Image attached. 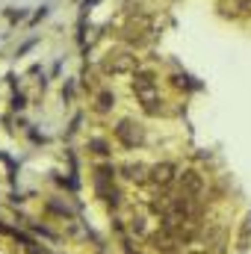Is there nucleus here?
I'll list each match as a JSON object with an SVG mask.
<instances>
[{"label": "nucleus", "instance_id": "5", "mask_svg": "<svg viewBox=\"0 0 251 254\" xmlns=\"http://www.w3.org/2000/svg\"><path fill=\"white\" fill-rule=\"evenodd\" d=\"M136 68V57H130V54H110V60H107V71H113V74H130Z\"/></svg>", "mask_w": 251, "mask_h": 254}, {"label": "nucleus", "instance_id": "4", "mask_svg": "<svg viewBox=\"0 0 251 254\" xmlns=\"http://www.w3.org/2000/svg\"><path fill=\"white\" fill-rule=\"evenodd\" d=\"M178 181H181V192H187V195H195V198H198V195L204 192V178H201L198 172H192V169L181 172Z\"/></svg>", "mask_w": 251, "mask_h": 254}, {"label": "nucleus", "instance_id": "1", "mask_svg": "<svg viewBox=\"0 0 251 254\" xmlns=\"http://www.w3.org/2000/svg\"><path fill=\"white\" fill-rule=\"evenodd\" d=\"M116 139L125 148H136V145L145 142V130H142V125H136V122H119L116 125Z\"/></svg>", "mask_w": 251, "mask_h": 254}, {"label": "nucleus", "instance_id": "8", "mask_svg": "<svg viewBox=\"0 0 251 254\" xmlns=\"http://www.w3.org/2000/svg\"><path fill=\"white\" fill-rule=\"evenodd\" d=\"M89 148H92L95 154H107V142H104V139H92V142H89Z\"/></svg>", "mask_w": 251, "mask_h": 254}, {"label": "nucleus", "instance_id": "7", "mask_svg": "<svg viewBox=\"0 0 251 254\" xmlns=\"http://www.w3.org/2000/svg\"><path fill=\"white\" fill-rule=\"evenodd\" d=\"M98 107H101V113L113 110V107H116V95H110V92H101V95H98Z\"/></svg>", "mask_w": 251, "mask_h": 254}, {"label": "nucleus", "instance_id": "2", "mask_svg": "<svg viewBox=\"0 0 251 254\" xmlns=\"http://www.w3.org/2000/svg\"><path fill=\"white\" fill-rule=\"evenodd\" d=\"M178 166L175 163H157V166H151V172H148V181L154 184V187H172L175 181H178Z\"/></svg>", "mask_w": 251, "mask_h": 254}, {"label": "nucleus", "instance_id": "6", "mask_svg": "<svg viewBox=\"0 0 251 254\" xmlns=\"http://www.w3.org/2000/svg\"><path fill=\"white\" fill-rule=\"evenodd\" d=\"M122 172H125L127 181H136V184H142V181H148V166H142V163H127V166H122Z\"/></svg>", "mask_w": 251, "mask_h": 254}, {"label": "nucleus", "instance_id": "3", "mask_svg": "<svg viewBox=\"0 0 251 254\" xmlns=\"http://www.w3.org/2000/svg\"><path fill=\"white\" fill-rule=\"evenodd\" d=\"M133 92L139 98H148L157 92V77L151 71H133Z\"/></svg>", "mask_w": 251, "mask_h": 254}]
</instances>
